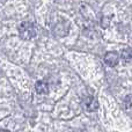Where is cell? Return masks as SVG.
<instances>
[{"label": "cell", "mask_w": 132, "mask_h": 132, "mask_svg": "<svg viewBox=\"0 0 132 132\" xmlns=\"http://www.w3.org/2000/svg\"><path fill=\"white\" fill-rule=\"evenodd\" d=\"M19 35L22 39L29 41L36 36V27L32 22H28V21L22 22L19 27Z\"/></svg>", "instance_id": "6da1fadb"}, {"label": "cell", "mask_w": 132, "mask_h": 132, "mask_svg": "<svg viewBox=\"0 0 132 132\" xmlns=\"http://www.w3.org/2000/svg\"><path fill=\"white\" fill-rule=\"evenodd\" d=\"M104 62L107 65H109L110 67H114V66H116L118 64L119 62V56L117 52H115V51H109V52L105 53L104 56Z\"/></svg>", "instance_id": "7a4b0ae2"}, {"label": "cell", "mask_w": 132, "mask_h": 132, "mask_svg": "<svg viewBox=\"0 0 132 132\" xmlns=\"http://www.w3.org/2000/svg\"><path fill=\"white\" fill-rule=\"evenodd\" d=\"M97 107H98L97 100H95L94 97H88L87 98V101L85 102V108H86L88 111H90V112L95 111V110L97 109Z\"/></svg>", "instance_id": "3957f363"}, {"label": "cell", "mask_w": 132, "mask_h": 132, "mask_svg": "<svg viewBox=\"0 0 132 132\" xmlns=\"http://www.w3.org/2000/svg\"><path fill=\"white\" fill-rule=\"evenodd\" d=\"M35 88H36V92L39 94H48L49 93V86L46 82L44 81H37L36 85H35Z\"/></svg>", "instance_id": "277c9868"}, {"label": "cell", "mask_w": 132, "mask_h": 132, "mask_svg": "<svg viewBox=\"0 0 132 132\" xmlns=\"http://www.w3.org/2000/svg\"><path fill=\"white\" fill-rule=\"evenodd\" d=\"M123 59L126 60L128 63L131 62V49L130 48L125 49V50L123 51Z\"/></svg>", "instance_id": "5b68a950"}, {"label": "cell", "mask_w": 132, "mask_h": 132, "mask_svg": "<svg viewBox=\"0 0 132 132\" xmlns=\"http://www.w3.org/2000/svg\"><path fill=\"white\" fill-rule=\"evenodd\" d=\"M57 28H60V30H62V23H59V24H57L56 26ZM68 32V28H67V26H65V31L64 32H57L56 34V36H59V37H64L66 34Z\"/></svg>", "instance_id": "8992f818"}, {"label": "cell", "mask_w": 132, "mask_h": 132, "mask_svg": "<svg viewBox=\"0 0 132 132\" xmlns=\"http://www.w3.org/2000/svg\"><path fill=\"white\" fill-rule=\"evenodd\" d=\"M0 132H11V131H8V130H4V129H1V130H0Z\"/></svg>", "instance_id": "52a82bcc"}]
</instances>
